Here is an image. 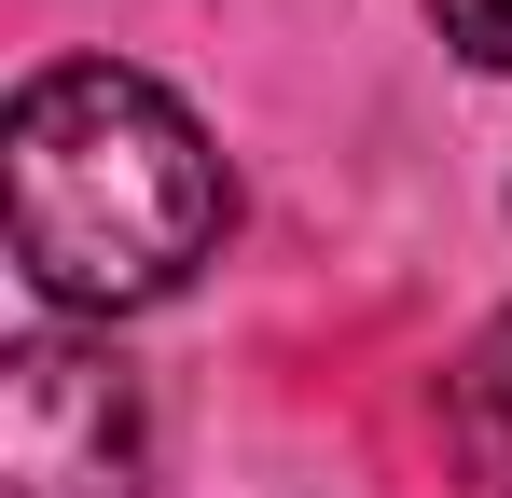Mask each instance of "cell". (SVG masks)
Listing matches in <instances>:
<instances>
[{
    "mask_svg": "<svg viewBox=\"0 0 512 498\" xmlns=\"http://www.w3.org/2000/svg\"><path fill=\"white\" fill-rule=\"evenodd\" d=\"M429 14H443V42L471 70H512V0H429Z\"/></svg>",
    "mask_w": 512,
    "mask_h": 498,
    "instance_id": "obj_4",
    "label": "cell"
},
{
    "mask_svg": "<svg viewBox=\"0 0 512 498\" xmlns=\"http://www.w3.org/2000/svg\"><path fill=\"white\" fill-rule=\"evenodd\" d=\"M457 443H471L485 485H512V319H485L457 360Z\"/></svg>",
    "mask_w": 512,
    "mask_h": 498,
    "instance_id": "obj_3",
    "label": "cell"
},
{
    "mask_svg": "<svg viewBox=\"0 0 512 498\" xmlns=\"http://www.w3.org/2000/svg\"><path fill=\"white\" fill-rule=\"evenodd\" d=\"M153 485V415L111 346L28 332L0 360V498H139Z\"/></svg>",
    "mask_w": 512,
    "mask_h": 498,
    "instance_id": "obj_2",
    "label": "cell"
},
{
    "mask_svg": "<svg viewBox=\"0 0 512 498\" xmlns=\"http://www.w3.org/2000/svg\"><path fill=\"white\" fill-rule=\"evenodd\" d=\"M0 180H14V263H28V291L70 305V319L167 305L222 249V222H236V180L208 153V125L153 70H111V56H56V70L14 83Z\"/></svg>",
    "mask_w": 512,
    "mask_h": 498,
    "instance_id": "obj_1",
    "label": "cell"
}]
</instances>
